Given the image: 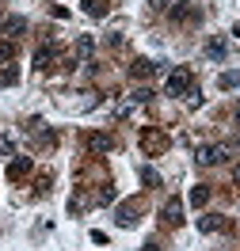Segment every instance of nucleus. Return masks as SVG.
<instances>
[{"label": "nucleus", "instance_id": "obj_25", "mask_svg": "<svg viewBox=\"0 0 240 251\" xmlns=\"http://www.w3.org/2000/svg\"><path fill=\"white\" fill-rule=\"evenodd\" d=\"M237 122H240V107H237Z\"/></svg>", "mask_w": 240, "mask_h": 251}, {"label": "nucleus", "instance_id": "obj_10", "mask_svg": "<svg viewBox=\"0 0 240 251\" xmlns=\"http://www.w3.org/2000/svg\"><path fill=\"white\" fill-rule=\"evenodd\" d=\"M153 69H157V65H153V61H145V57H137V61L130 65V73H133V76H137V80L153 76Z\"/></svg>", "mask_w": 240, "mask_h": 251}, {"label": "nucleus", "instance_id": "obj_5", "mask_svg": "<svg viewBox=\"0 0 240 251\" xmlns=\"http://www.w3.org/2000/svg\"><path fill=\"white\" fill-rule=\"evenodd\" d=\"M164 221H168V225H179V221H183V202H179V198H168V202H164Z\"/></svg>", "mask_w": 240, "mask_h": 251}, {"label": "nucleus", "instance_id": "obj_3", "mask_svg": "<svg viewBox=\"0 0 240 251\" xmlns=\"http://www.w3.org/2000/svg\"><path fill=\"white\" fill-rule=\"evenodd\" d=\"M84 141H88V149H92V152H111V149H114L111 133H88Z\"/></svg>", "mask_w": 240, "mask_h": 251}, {"label": "nucleus", "instance_id": "obj_24", "mask_svg": "<svg viewBox=\"0 0 240 251\" xmlns=\"http://www.w3.org/2000/svg\"><path fill=\"white\" fill-rule=\"evenodd\" d=\"M233 179H237V183H240V168H233Z\"/></svg>", "mask_w": 240, "mask_h": 251}, {"label": "nucleus", "instance_id": "obj_15", "mask_svg": "<svg viewBox=\"0 0 240 251\" xmlns=\"http://www.w3.org/2000/svg\"><path fill=\"white\" fill-rule=\"evenodd\" d=\"M16 80H19L16 65H4V69H0V84H16Z\"/></svg>", "mask_w": 240, "mask_h": 251}, {"label": "nucleus", "instance_id": "obj_23", "mask_svg": "<svg viewBox=\"0 0 240 251\" xmlns=\"http://www.w3.org/2000/svg\"><path fill=\"white\" fill-rule=\"evenodd\" d=\"M149 4H153V8H168V0H149Z\"/></svg>", "mask_w": 240, "mask_h": 251}, {"label": "nucleus", "instance_id": "obj_16", "mask_svg": "<svg viewBox=\"0 0 240 251\" xmlns=\"http://www.w3.org/2000/svg\"><path fill=\"white\" fill-rule=\"evenodd\" d=\"M206 202H210V190L206 187H194L191 190V205H206Z\"/></svg>", "mask_w": 240, "mask_h": 251}, {"label": "nucleus", "instance_id": "obj_12", "mask_svg": "<svg viewBox=\"0 0 240 251\" xmlns=\"http://www.w3.org/2000/svg\"><path fill=\"white\" fill-rule=\"evenodd\" d=\"M84 12L92 19H103L107 16V0H84Z\"/></svg>", "mask_w": 240, "mask_h": 251}, {"label": "nucleus", "instance_id": "obj_8", "mask_svg": "<svg viewBox=\"0 0 240 251\" xmlns=\"http://www.w3.org/2000/svg\"><path fill=\"white\" fill-rule=\"evenodd\" d=\"M23 175H31V160L27 156H19L8 164V179H23Z\"/></svg>", "mask_w": 240, "mask_h": 251}, {"label": "nucleus", "instance_id": "obj_4", "mask_svg": "<svg viewBox=\"0 0 240 251\" xmlns=\"http://www.w3.org/2000/svg\"><path fill=\"white\" fill-rule=\"evenodd\" d=\"M206 57L225 61V57H229V42H225V38H210V42H206Z\"/></svg>", "mask_w": 240, "mask_h": 251}, {"label": "nucleus", "instance_id": "obj_14", "mask_svg": "<svg viewBox=\"0 0 240 251\" xmlns=\"http://www.w3.org/2000/svg\"><path fill=\"white\" fill-rule=\"evenodd\" d=\"M168 145V137H160V133H145V149L149 152H157V149H164Z\"/></svg>", "mask_w": 240, "mask_h": 251}, {"label": "nucleus", "instance_id": "obj_7", "mask_svg": "<svg viewBox=\"0 0 240 251\" xmlns=\"http://www.w3.org/2000/svg\"><path fill=\"white\" fill-rule=\"evenodd\" d=\"M92 53H96L92 34H80V38H77V57H80V61H92Z\"/></svg>", "mask_w": 240, "mask_h": 251}, {"label": "nucleus", "instance_id": "obj_13", "mask_svg": "<svg viewBox=\"0 0 240 251\" xmlns=\"http://www.w3.org/2000/svg\"><path fill=\"white\" fill-rule=\"evenodd\" d=\"M53 53H57V50H53V42H50V46H42L38 53H34V65H38V69H50V61H53Z\"/></svg>", "mask_w": 240, "mask_h": 251}, {"label": "nucleus", "instance_id": "obj_18", "mask_svg": "<svg viewBox=\"0 0 240 251\" xmlns=\"http://www.w3.org/2000/svg\"><path fill=\"white\" fill-rule=\"evenodd\" d=\"M217 84H221V88H240V76H237V73H221Z\"/></svg>", "mask_w": 240, "mask_h": 251}, {"label": "nucleus", "instance_id": "obj_22", "mask_svg": "<svg viewBox=\"0 0 240 251\" xmlns=\"http://www.w3.org/2000/svg\"><path fill=\"white\" fill-rule=\"evenodd\" d=\"M145 251H160V244H157V240H149V244H145Z\"/></svg>", "mask_w": 240, "mask_h": 251}, {"label": "nucleus", "instance_id": "obj_21", "mask_svg": "<svg viewBox=\"0 0 240 251\" xmlns=\"http://www.w3.org/2000/svg\"><path fill=\"white\" fill-rule=\"evenodd\" d=\"M141 183H149V187H157V183H160V175L153 172V168H141Z\"/></svg>", "mask_w": 240, "mask_h": 251}, {"label": "nucleus", "instance_id": "obj_9", "mask_svg": "<svg viewBox=\"0 0 240 251\" xmlns=\"http://www.w3.org/2000/svg\"><path fill=\"white\" fill-rule=\"evenodd\" d=\"M217 228H225V217H217V213L198 217V232H217Z\"/></svg>", "mask_w": 240, "mask_h": 251}, {"label": "nucleus", "instance_id": "obj_6", "mask_svg": "<svg viewBox=\"0 0 240 251\" xmlns=\"http://www.w3.org/2000/svg\"><path fill=\"white\" fill-rule=\"evenodd\" d=\"M23 31H27V19L23 16H8L4 19V34H8V38H19Z\"/></svg>", "mask_w": 240, "mask_h": 251}, {"label": "nucleus", "instance_id": "obj_19", "mask_svg": "<svg viewBox=\"0 0 240 251\" xmlns=\"http://www.w3.org/2000/svg\"><path fill=\"white\" fill-rule=\"evenodd\" d=\"M0 156H16V141L12 137H0Z\"/></svg>", "mask_w": 240, "mask_h": 251}, {"label": "nucleus", "instance_id": "obj_2", "mask_svg": "<svg viewBox=\"0 0 240 251\" xmlns=\"http://www.w3.org/2000/svg\"><path fill=\"white\" fill-rule=\"evenodd\" d=\"M194 156H198V164H206V168H210V164H221V160L229 156V152H225L221 145H202V149H198Z\"/></svg>", "mask_w": 240, "mask_h": 251}, {"label": "nucleus", "instance_id": "obj_20", "mask_svg": "<svg viewBox=\"0 0 240 251\" xmlns=\"http://www.w3.org/2000/svg\"><path fill=\"white\" fill-rule=\"evenodd\" d=\"M149 99H153V92H149V88H137V92L130 95V103H149Z\"/></svg>", "mask_w": 240, "mask_h": 251}, {"label": "nucleus", "instance_id": "obj_17", "mask_svg": "<svg viewBox=\"0 0 240 251\" xmlns=\"http://www.w3.org/2000/svg\"><path fill=\"white\" fill-rule=\"evenodd\" d=\"M12 57H16V46L8 38H0V61H12Z\"/></svg>", "mask_w": 240, "mask_h": 251}, {"label": "nucleus", "instance_id": "obj_11", "mask_svg": "<svg viewBox=\"0 0 240 251\" xmlns=\"http://www.w3.org/2000/svg\"><path fill=\"white\" fill-rule=\"evenodd\" d=\"M118 225H122V228H130V225H137V205H122V209H118Z\"/></svg>", "mask_w": 240, "mask_h": 251}, {"label": "nucleus", "instance_id": "obj_1", "mask_svg": "<svg viewBox=\"0 0 240 251\" xmlns=\"http://www.w3.org/2000/svg\"><path fill=\"white\" fill-rule=\"evenodd\" d=\"M194 84V73L187 69V65H176L172 73H168V84H164V92L168 95H187Z\"/></svg>", "mask_w": 240, "mask_h": 251}]
</instances>
